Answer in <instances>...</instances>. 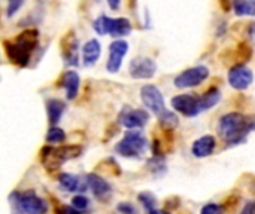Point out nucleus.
I'll use <instances>...</instances> for the list:
<instances>
[{
  "instance_id": "473e14b6",
  "label": "nucleus",
  "mask_w": 255,
  "mask_h": 214,
  "mask_svg": "<svg viewBox=\"0 0 255 214\" xmlns=\"http://www.w3.org/2000/svg\"><path fill=\"white\" fill-rule=\"evenodd\" d=\"M250 34H251V37L255 40V22H253V24L250 25Z\"/></svg>"
},
{
  "instance_id": "f8f14e48",
  "label": "nucleus",
  "mask_w": 255,
  "mask_h": 214,
  "mask_svg": "<svg viewBox=\"0 0 255 214\" xmlns=\"http://www.w3.org/2000/svg\"><path fill=\"white\" fill-rule=\"evenodd\" d=\"M60 46H61V57L64 60V64L66 66H72V67L79 66V55H78L79 42H78V37L75 36L73 31H69L61 39V45Z\"/></svg>"
},
{
  "instance_id": "aec40b11",
  "label": "nucleus",
  "mask_w": 255,
  "mask_h": 214,
  "mask_svg": "<svg viewBox=\"0 0 255 214\" xmlns=\"http://www.w3.org/2000/svg\"><path fill=\"white\" fill-rule=\"evenodd\" d=\"M64 110H66V104H64L61 100L51 98V100L46 103L48 121H49V124H51L52 127H55V125L60 122V119H61V116H63Z\"/></svg>"
},
{
  "instance_id": "20e7f679",
  "label": "nucleus",
  "mask_w": 255,
  "mask_h": 214,
  "mask_svg": "<svg viewBox=\"0 0 255 214\" xmlns=\"http://www.w3.org/2000/svg\"><path fill=\"white\" fill-rule=\"evenodd\" d=\"M81 153H82V147L78 144L60 146V147L45 146L40 152V162L46 171L52 173V171L58 170L64 162L78 158Z\"/></svg>"
},
{
  "instance_id": "423d86ee",
  "label": "nucleus",
  "mask_w": 255,
  "mask_h": 214,
  "mask_svg": "<svg viewBox=\"0 0 255 214\" xmlns=\"http://www.w3.org/2000/svg\"><path fill=\"white\" fill-rule=\"evenodd\" d=\"M93 28L99 34H109L112 37H124L131 33V22L127 18H111L100 15L94 22Z\"/></svg>"
},
{
  "instance_id": "dca6fc26",
  "label": "nucleus",
  "mask_w": 255,
  "mask_h": 214,
  "mask_svg": "<svg viewBox=\"0 0 255 214\" xmlns=\"http://www.w3.org/2000/svg\"><path fill=\"white\" fill-rule=\"evenodd\" d=\"M217 140L214 136H203L193 143L191 152L196 158H208L214 153Z\"/></svg>"
},
{
  "instance_id": "b1692460",
  "label": "nucleus",
  "mask_w": 255,
  "mask_h": 214,
  "mask_svg": "<svg viewBox=\"0 0 255 214\" xmlns=\"http://www.w3.org/2000/svg\"><path fill=\"white\" fill-rule=\"evenodd\" d=\"M148 170H149L152 174H155V176H163V174L167 171L164 156H152V158L148 161Z\"/></svg>"
},
{
  "instance_id": "f704fd0d",
  "label": "nucleus",
  "mask_w": 255,
  "mask_h": 214,
  "mask_svg": "<svg viewBox=\"0 0 255 214\" xmlns=\"http://www.w3.org/2000/svg\"><path fill=\"white\" fill-rule=\"evenodd\" d=\"M148 214H167V213H166V212H163V210H158V209H155V210L149 212Z\"/></svg>"
},
{
  "instance_id": "f3484780",
  "label": "nucleus",
  "mask_w": 255,
  "mask_h": 214,
  "mask_svg": "<svg viewBox=\"0 0 255 214\" xmlns=\"http://www.w3.org/2000/svg\"><path fill=\"white\" fill-rule=\"evenodd\" d=\"M102 54V45L97 39H90L82 46V63L85 67L94 66Z\"/></svg>"
},
{
  "instance_id": "9b49d317",
  "label": "nucleus",
  "mask_w": 255,
  "mask_h": 214,
  "mask_svg": "<svg viewBox=\"0 0 255 214\" xmlns=\"http://www.w3.org/2000/svg\"><path fill=\"white\" fill-rule=\"evenodd\" d=\"M149 121V113L143 109H130L126 107L120 113V122L127 130H137L143 128Z\"/></svg>"
},
{
  "instance_id": "ddd939ff",
  "label": "nucleus",
  "mask_w": 255,
  "mask_h": 214,
  "mask_svg": "<svg viewBox=\"0 0 255 214\" xmlns=\"http://www.w3.org/2000/svg\"><path fill=\"white\" fill-rule=\"evenodd\" d=\"M157 73V64L148 57H136L130 61V76L134 79H151Z\"/></svg>"
},
{
  "instance_id": "a211bd4d",
  "label": "nucleus",
  "mask_w": 255,
  "mask_h": 214,
  "mask_svg": "<svg viewBox=\"0 0 255 214\" xmlns=\"http://www.w3.org/2000/svg\"><path fill=\"white\" fill-rule=\"evenodd\" d=\"M79 85H81V77L75 70H69L63 74L61 80H60V86L64 88L66 91V97L67 100H73L76 98L78 92H79Z\"/></svg>"
},
{
  "instance_id": "39448f33",
  "label": "nucleus",
  "mask_w": 255,
  "mask_h": 214,
  "mask_svg": "<svg viewBox=\"0 0 255 214\" xmlns=\"http://www.w3.org/2000/svg\"><path fill=\"white\" fill-rule=\"evenodd\" d=\"M148 149V140L142 131H126L124 137L115 144V152L123 158L139 159Z\"/></svg>"
},
{
  "instance_id": "c756f323",
  "label": "nucleus",
  "mask_w": 255,
  "mask_h": 214,
  "mask_svg": "<svg viewBox=\"0 0 255 214\" xmlns=\"http://www.w3.org/2000/svg\"><path fill=\"white\" fill-rule=\"evenodd\" d=\"M22 4H24V3H22L21 0H12V1H9V3H7V7H6V15H7V16L15 15L16 10H18Z\"/></svg>"
},
{
  "instance_id": "c85d7f7f",
  "label": "nucleus",
  "mask_w": 255,
  "mask_h": 214,
  "mask_svg": "<svg viewBox=\"0 0 255 214\" xmlns=\"http://www.w3.org/2000/svg\"><path fill=\"white\" fill-rule=\"evenodd\" d=\"M200 214H223V207L221 206H218V204H206L203 209H202V212Z\"/></svg>"
},
{
  "instance_id": "4468645a",
  "label": "nucleus",
  "mask_w": 255,
  "mask_h": 214,
  "mask_svg": "<svg viewBox=\"0 0 255 214\" xmlns=\"http://www.w3.org/2000/svg\"><path fill=\"white\" fill-rule=\"evenodd\" d=\"M127 51H128V43L123 39H117L109 45V58L106 63V69L109 73H117L121 69Z\"/></svg>"
},
{
  "instance_id": "1a4fd4ad",
  "label": "nucleus",
  "mask_w": 255,
  "mask_h": 214,
  "mask_svg": "<svg viewBox=\"0 0 255 214\" xmlns=\"http://www.w3.org/2000/svg\"><path fill=\"white\" fill-rule=\"evenodd\" d=\"M172 107L187 118H194L202 113L200 97L194 94H181L172 98Z\"/></svg>"
},
{
  "instance_id": "72a5a7b5",
  "label": "nucleus",
  "mask_w": 255,
  "mask_h": 214,
  "mask_svg": "<svg viewBox=\"0 0 255 214\" xmlns=\"http://www.w3.org/2000/svg\"><path fill=\"white\" fill-rule=\"evenodd\" d=\"M109 6L112 9H117V7H120V1H109Z\"/></svg>"
},
{
  "instance_id": "2f4dec72",
  "label": "nucleus",
  "mask_w": 255,
  "mask_h": 214,
  "mask_svg": "<svg viewBox=\"0 0 255 214\" xmlns=\"http://www.w3.org/2000/svg\"><path fill=\"white\" fill-rule=\"evenodd\" d=\"M241 214H255V203L254 201H250L245 204V207L242 209V213Z\"/></svg>"
},
{
  "instance_id": "0eeeda50",
  "label": "nucleus",
  "mask_w": 255,
  "mask_h": 214,
  "mask_svg": "<svg viewBox=\"0 0 255 214\" xmlns=\"http://www.w3.org/2000/svg\"><path fill=\"white\" fill-rule=\"evenodd\" d=\"M209 76V69L206 66H196L191 69L184 70L182 73H179L173 83L176 88H193V86H199L200 83H203Z\"/></svg>"
},
{
  "instance_id": "a878e982",
  "label": "nucleus",
  "mask_w": 255,
  "mask_h": 214,
  "mask_svg": "<svg viewBox=\"0 0 255 214\" xmlns=\"http://www.w3.org/2000/svg\"><path fill=\"white\" fill-rule=\"evenodd\" d=\"M45 139H46V143H51V144H54V143H63L66 140V133L61 128H58V127H51L48 130Z\"/></svg>"
},
{
  "instance_id": "6ab92c4d",
  "label": "nucleus",
  "mask_w": 255,
  "mask_h": 214,
  "mask_svg": "<svg viewBox=\"0 0 255 214\" xmlns=\"http://www.w3.org/2000/svg\"><path fill=\"white\" fill-rule=\"evenodd\" d=\"M58 183L67 192H84L88 188L85 179L81 180L76 174H70V173H61L58 176Z\"/></svg>"
},
{
  "instance_id": "5701e85b",
  "label": "nucleus",
  "mask_w": 255,
  "mask_h": 214,
  "mask_svg": "<svg viewBox=\"0 0 255 214\" xmlns=\"http://www.w3.org/2000/svg\"><path fill=\"white\" fill-rule=\"evenodd\" d=\"M158 124H160V127L163 128V131L170 133V131H173V130L179 125V119H178V116H176L173 112L166 110L163 115L158 116Z\"/></svg>"
},
{
  "instance_id": "7c9ffc66",
  "label": "nucleus",
  "mask_w": 255,
  "mask_h": 214,
  "mask_svg": "<svg viewBox=\"0 0 255 214\" xmlns=\"http://www.w3.org/2000/svg\"><path fill=\"white\" fill-rule=\"evenodd\" d=\"M55 213L57 214H85L84 212H79V210L73 209L72 206H57V207H55Z\"/></svg>"
},
{
  "instance_id": "6e6552de",
  "label": "nucleus",
  "mask_w": 255,
  "mask_h": 214,
  "mask_svg": "<svg viewBox=\"0 0 255 214\" xmlns=\"http://www.w3.org/2000/svg\"><path fill=\"white\" fill-rule=\"evenodd\" d=\"M140 98L145 107H148L152 113L157 116L163 115L166 112V104L161 91L155 85H145L140 88Z\"/></svg>"
},
{
  "instance_id": "412c9836",
  "label": "nucleus",
  "mask_w": 255,
  "mask_h": 214,
  "mask_svg": "<svg viewBox=\"0 0 255 214\" xmlns=\"http://www.w3.org/2000/svg\"><path fill=\"white\" fill-rule=\"evenodd\" d=\"M221 100V91L215 86L209 88L203 95H200V110L206 112L212 107H215Z\"/></svg>"
},
{
  "instance_id": "cd10ccee",
  "label": "nucleus",
  "mask_w": 255,
  "mask_h": 214,
  "mask_svg": "<svg viewBox=\"0 0 255 214\" xmlns=\"http://www.w3.org/2000/svg\"><path fill=\"white\" fill-rule=\"evenodd\" d=\"M117 212L120 214H139L137 213V210H136V207H134L133 204L127 203V201L120 203V204L117 206Z\"/></svg>"
},
{
  "instance_id": "4be33fe9",
  "label": "nucleus",
  "mask_w": 255,
  "mask_h": 214,
  "mask_svg": "<svg viewBox=\"0 0 255 214\" xmlns=\"http://www.w3.org/2000/svg\"><path fill=\"white\" fill-rule=\"evenodd\" d=\"M233 9L239 16H254L255 0H238L233 3Z\"/></svg>"
},
{
  "instance_id": "9d476101",
  "label": "nucleus",
  "mask_w": 255,
  "mask_h": 214,
  "mask_svg": "<svg viewBox=\"0 0 255 214\" xmlns=\"http://www.w3.org/2000/svg\"><path fill=\"white\" fill-rule=\"evenodd\" d=\"M254 82V73L251 69H248L244 64H236L229 71V83L232 88L238 91H244L251 86Z\"/></svg>"
},
{
  "instance_id": "f257e3e1",
  "label": "nucleus",
  "mask_w": 255,
  "mask_h": 214,
  "mask_svg": "<svg viewBox=\"0 0 255 214\" xmlns=\"http://www.w3.org/2000/svg\"><path fill=\"white\" fill-rule=\"evenodd\" d=\"M253 131H255V115L245 116L239 112H232L221 116L218 122V134L227 146L244 144Z\"/></svg>"
},
{
  "instance_id": "f03ea898",
  "label": "nucleus",
  "mask_w": 255,
  "mask_h": 214,
  "mask_svg": "<svg viewBox=\"0 0 255 214\" xmlns=\"http://www.w3.org/2000/svg\"><path fill=\"white\" fill-rule=\"evenodd\" d=\"M39 46V31L36 28H27L15 39L4 40L3 48L10 63L18 67H27L33 54Z\"/></svg>"
},
{
  "instance_id": "7ed1b4c3",
  "label": "nucleus",
  "mask_w": 255,
  "mask_h": 214,
  "mask_svg": "<svg viewBox=\"0 0 255 214\" xmlns=\"http://www.w3.org/2000/svg\"><path fill=\"white\" fill-rule=\"evenodd\" d=\"M12 214H46L48 203L40 198L33 189L13 191L9 195Z\"/></svg>"
},
{
  "instance_id": "393cba45",
  "label": "nucleus",
  "mask_w": 255,
  "mask_h": 214,
  "mask_svg": "<svg viewBox=\"0 0 255 214\" xmlns=\"http://www.w3.org/2000/svg\"><path fill=\"white\" fill-rule=\"evenodd\" d=\"M137 200L139 203L142 204V207L146 210V213L152 212L157 209V198L151 194V192H142L137 195Z\"/></svg>"
},
{
  "instance_id": "bb28decb",
  "label": "nucleus",
  "mask_w": 255,
  "mask_h": 214,
  "mask_svg": "<svg viewBox=\"0 0 255 214\" xmlns=\"http://www.w3.org/2000/svg\"><path fill=\"white\" fill-rule=\"evenodd\" d=\"M72 207L79 210V212H87V209L90 207V200L84 195H76L72 198Z\"/></svg>"
},
{
  "instance_id": "2eb2a0df",
  "label": "nucleus",
  "mask_w": 255,
  "mask_h": 214,
  "mask_svg": "<svg viewBox=\"0 0 255 214\" xmlns=\"http://www.w3.org/2000/svg\"><path fill=\"white\" fill-rule=\"evenodd\" d=\"M85 182H87L88 188L93 191V194H94L96 198L105 200L106 197L111 195V185L103 177H100L99 174H96V173L87 174L85 176Z\"/></svg>"
}]
</instances>
